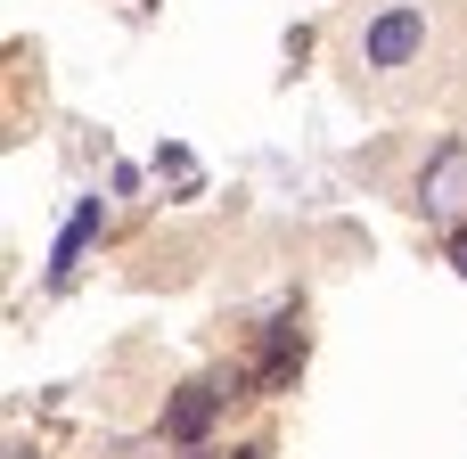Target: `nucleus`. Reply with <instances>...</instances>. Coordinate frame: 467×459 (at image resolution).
Masks as SVG:
<instances>
[{
	"instance_id": "1",
	"label": "nucleus",
	"mask_w": 467,
	"mask_h": 459,
	"mask_svg": "<svg viewBox=\"0 0 467 459\" xmlns=\"http://www.w3.org/2000/svg\"><path fill=\"white\" fill-rule=\"evenodd\" d=\"M427 49V8L419 0H386L369 25H361V66L369 74H394V66H410Z\"/></svg>"
},
{
	"instance_id": "5",
	"label": "nucleus",
	"mask_w": 467,
	"mask_h": 459,
	"mask_svg": "<svg viewBox=\"0 0 467 459\" xmlns=\"http://www.w3.org/2000/svg\"><path fill=\"white\" fill-rule=\"evenodd\" d=\"M443 255H451V271L467 279V222H460V230H443Z\"/></svg>"
},
{
	"instance_id": "4",
	"label": "nucleus",
	"mask_w": 467,
	"mask_h": 459,
	"mask_svg": "<svg viewBox=\"0 0 467 459\" xmlns=\"http://www.w3.org/2000/svg\"><path fill=\"white\" fill-rule=\"evenodd\" d=\"M107 230V205L99 197H82L74 214H66V230H57V246H49V279H74V263H82V246Z\"/></svg>"
},
{
	"instance_id": "6",
	"label": "nucleus",
	"mask_w": 467,
	"mask_h": 459,
	"mask_svg": "<svg viewBox=\"0 0 467 459\" xmlns=\"http://www.w3.org/2000/svg\"><path fill=\"white\" fill-rule=\"evenodd\" d=\"M8 459H33V452H8Z\"/></svg>"
},
{
	"instance_id": "3",
	"label": "nucleus",
	"mask_w": 467,
	"mask_h": 459,
	"mask_svg": "<svg viewBox=\"0 0 467 459\" xmlns=\"http://www.w3.org/2000/svg\"><path fill=\"white\" fill-rule=\"evenodd\" d=\"M213 419H222V386H181L164 402V443H197Z\"/></svg>"
},
{
	"instance_id": "2",
	"label": "nucleus",
	"mask_w": 467,
	"mask_h": 459,
	"mask_svg": "<svg viewBox=\"0 0 467 459\" xmlns=\"http://www.w3.org/2000/svg\"><path fill=\"white\" fill-rule=\"evenodd\" d=\"M419 214L443 222V230H460V214H467V140H443V148L427 156V172H419Z\"/></svg>"
}]
</instances>
